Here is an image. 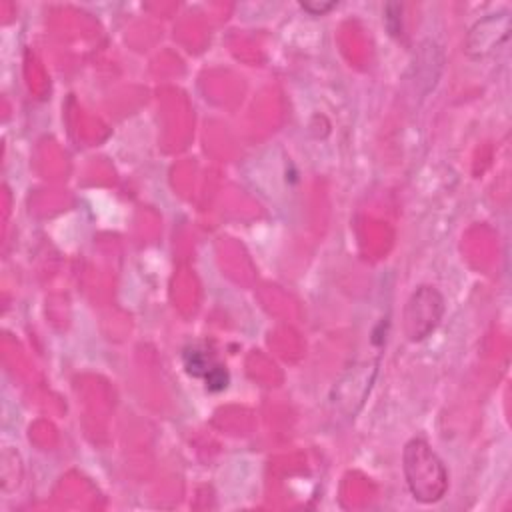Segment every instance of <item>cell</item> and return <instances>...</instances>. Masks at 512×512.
<instances>
[{"mask_svg": "<svg viewBox=\"0 0 512 512\" xmlns=\"http://www.w3.org/2000/svg\"><path fill=\"white\" fill-rule=\"evenodd\" d=\"M402 470L414 500L434 504L444 498L448 490V470L424 438H412L406 442L402 452Z\"/></svg>", "mask_w": 512, "mask_h": 512, "instance_id": "cell-1", "label": "cell"}, {"mask_svg": "<svg viewBox=\"0 0 512 512\" xmlns=\"http://www.w3.org/2000/svg\"><path fill=\"white\" fill-rule=\"evenodd\" d=\"M444 316V298L442 294L428 284L418 286L406 300L402 312L404 334L410 342H422L428 338L440 324Z\"/></svg>", "mask_w": 512, "mask_h": 512, "instance_id": "cell-2", "label": "cell"}, {"mask_svg": "<svg viewBox=\"0 0 512 512\" xmlns=\"http://www.w3.org/2000/svg\"><path fill=\"white\" fill-rule=\"evenodd\" d=\"M510 34V12L500 10L494 14H486L476 20L466 36V54L470 58H486L494 54Z\"/></svg>", "mask_w": 512, "mask_h": 512, "instance_id": "cell-3", "label": "cell"}, {"mask_svg": "<svg viewBox=\"0 0 512 512\" xmlns=\"http://www.w3.org/2000/svg\"><path fill=\"white\" fill-rule=\"evenodd\" d=\"M374 376H376V364L372 362H364L350 368L334 386L332 402L336 404V408L344 412L348 418H352L362 408L372 388Z\"/></svg>", "mask_w": 512, "mask_h": 512, "instance_id": "cell-4", "label": "cell"}, {"mask_svg": "<svg viewBox=\"0 0 512 512\" xmlns=\"http://www.w3.org/2000/svg\"><path fill=\"white\" fill-rule=\"evenodd\" d=\"M184 366L192 376H206L214 368V364L210 362V356H206V352L196 348L184 352Z\"/></svg>", "mask_w": 512, "mask_h": 512, "instance_id": "cell-5", "label": "cell"}, {"mask_svg": "<svg viewBox=\"0 0 512 512\" xmlns=\"http://www.w3.org/2000/svg\"><path fill=\"white\" fill-rule=\"evenodd\" d=\"M204 380H206V386L210 388V390H224L226 388V384H228V372L222 368V366H214L206 376H204Z\"/></svg>", "mask_w": 512, "mask_h": 512, "instance_id": "cell-6", "label": "cell"}, {"mask_svg": "<svg viewBox=\"0 0 512 512\" xmlns=\"http://www.w3.org/2000/svg\"><path fill=\"white\" fill-rule=\"evenodd\" d=\"M300 6H302L306 12H310V14H314V16H320V14L328 12L330 8H334L336 2H302Z\"/></svg>", "mask_w": 512, "mask_h": 512, "instance_id": "cell-7", "label": "cell"}]
</instances>
